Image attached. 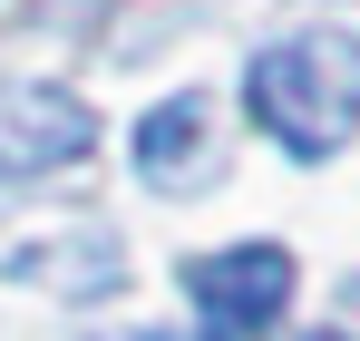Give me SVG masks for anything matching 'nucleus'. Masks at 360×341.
I'll use <instances>...</instances> for the list:
<instances>
[{
	"label": "nucleus",
	"mask_w": 360,
	"mask_h": 341,
	"mask_svg": "<svg viewBox=\"0 0 360 341\" xmlns=\"http://www.w3.org/2000/svg\"><path fill=\"white\" fill-rule=\"evenodd\" d=\"M243 108L283 156H341L360 137V39L351 30H292L243 68Z\"/></svg>",
	"instance_id": "f257e3e1"
},
{
	"label": "nucleus",
	"mask_w": 360,
	"mask_h": 341,
	"mask_svg": "<svg viewBox=\"0 0 360 341\" xmlns=\"http://www.w3.org/2000/svg\"><path fill=\"white\" fill-rule=\"evenodd\" d=\"M10 273H20V283L68 292V302H88V292H108V283L127 273V254L108 244V234H49V244H20V254H10Z\"/></svg>",
	"instance_id": "20e7f679"
},
{
	"label": "nucleus",
	"mask_w": 360,
	"mask_h": 341,
	"mask_svg": "<svg viewBox=\"0 0 360 341\" xmlns=\"http://www.w3.org/2000/svg\"><path fill=\"white\" fill-rule=\"evenodd\" d=\"M205 98H166V108L136 117V175L146 185H185V175L205 166Z\"/></svg>",
	"instance_id": "39448f33"
},
{
	"label": "nucleus",
	"mask_w": 360,
	"mask_h": 341,
	"mask_svg": "<svg viewBox=\"0 0 360 341\" xmlns=\"http://www.w3.org/2000/svg\"><path fill=\"white\" fill-rule=\"evenodd\" d=\"M311 341H351V332H311Z\"/></svg>",
	"instance_id": "0eeeda50"
},
{
	"label": "nucleus",
	"mask_w": 360,
	"mask_h": 341,
	"mask_svg": "<svg viewBox=\"0 0 360 341\" xmlns=\"http://www.w3.org/2000/svg\"><path fill=\"white\" fill-rule=\"evenodd\" d=\"M98 147V117L68 88H0V175H59Z\"/></svg>",
	"instance_id": "7ed1b4c3"
},
{
	"label": "nucleus",
	"mask_w": 360,
	"mask_h": 341,
	"mask_svg": "<svg viewBox=\"0 0 360 341\" xmlns=\"http://www.w3.org/2000/svg\"><path fill=\"white\" fill-rule=\"evenodd\" d=\"M185 302L205 312L214 341H253L283 322L292 302V254L283 244H224V254H195L185 264Z\"/></svg>",
	"instance_id": "f03ea898"
},
{
	"label": "nucleus",
	"mask_w": 360,
	"mask_h": 341,
	"mask_svg": "<svg viewBox=\"0 0 360 341\" xmlns=\"http://www.w3.org/2000/svg\"><path fill=\"white\" fill-rule=\"evenodd\" d=\"M127 341H176V332H127Z\"/></svg>",
	"instance_id": "423d86ee"
}]
</instances>
